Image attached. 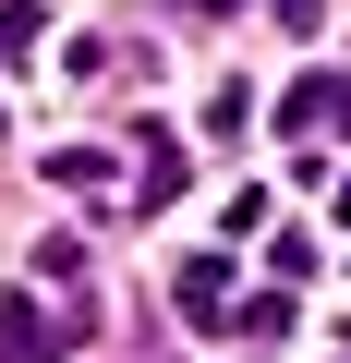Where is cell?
I'll list each match as a JSON object with an SVG mask.
<instances>
[{
	"mask_svg": "<svg viewBox=\"0 0 351 363\" xmlns=\"http://www.w3.org/2000/svg\"><path fill=\"white\" fill-rule=\"evenodd\" d=\"M85 327H97V315H37L25 291H0V363H61Z\"/></svg>",
	"mask_w": 351,
	"mask_h": 363,
	"instance_id": "6da1fadb",
	"label": "cell"
},
{
	"mask_svg": "<svg viewBox=\"0 0 351 363\" xmlns=\"http://www.w3.org/2000/svg\"><path fill=\"white\" fill-rule=\"evenodd\" d=\"M279 133H351V73H303L279 97Z\"/></svg>",
	"mask_w": 351,
	"mask_h": 363,
	"instance_id": "7a4b0ae2",
	"label": "cell"
},
{
	"mask_svg": "<svg viewBox=\"0 0 351 363\" xmlns=\"http://www.w3.org/2000/svg\"><path fill=\"white\" fill-rule=\"evenodd\" d=\"M230 279H243L230 255H182V267H169V303H182L194 327H218V315H230Z\"/></svg>",
	"mask_w": 351,
	"mask_h": 363,
	"instance_id": "3957f363",
	"label": "cell"
},
{
	"mask_svg": "<svg viewBox=\"0 0 351 363\" xmlns=\"http://www.w3.org/2000/svg\"><path fill=\"white\" fill-rule=\"evenodd\" d=\"M169 194H182V133L145 121V182H133V206H169Z\"/></svg>",
	"mask_w": 351,
	"mask_h": 363,
	"instance_id": "277c9868",
	"label": "cell"
},
{
	"mask_svg": "<svg viewBox=\"0 0 351 363\" xmlns=\"http://www.w3.org/2000/svg\"><path fill=\"white\" fill-rule=\"evenodd\" d=\"M49 37V13H37V0H0V61H13V49H37Z\"/></svg>",
	"mask_w": 351,
	"mask_h": 363,
	"instance_id": "5b68a950",
	"label": "cell"
},
{
	"mask_svg": "<svg viewBox=\"0 0 351 363\" xmlns=\"http://www.w3.org/2000/svg\"><path fill=\"white\" fill-rule=\"evenodd\" d=\"M279 25H291V37H315V25H327V0H279Z\"/></svg>",
	"mask_w": 351,
	"mask_h": 363,
	"instance_id": "8992f818",
	"label": "cell"
},
{
	"mask_svg": "<svg viewBox=\"0 0 351 363\" xmlns=\"http://www.w3.org/2000/svg\"><path fill=\"white\" fill-rule=\"evenodd\" d=\"M182 13H230V0H182Z\"/></svg>",
	"mask_w": 351,
	"mask_h": 363,
	"instance_id": "52a82bcc",
	"label": "cell"
}]
</instances>
